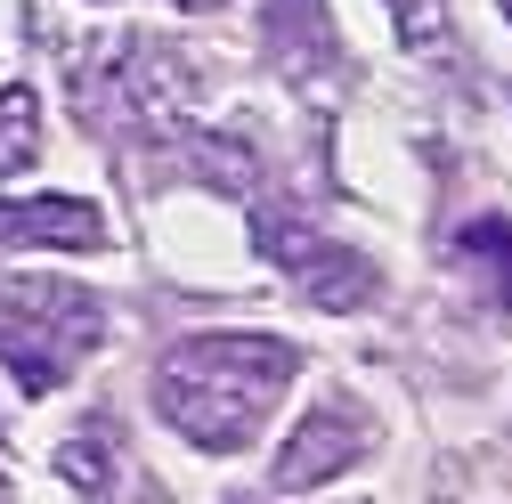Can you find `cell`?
<instances>
[{
    "label": "cell",
    "mask_w": 512,
    "mask_h": 504,
    "mask_svg": "<svg viewBox=\"0 0 512 504\" xmlns=\"http://www.w3.org/2000/svg\"><path fill=\"white\" fill-rule=\"evenodd\" d=\"M301 374V350L277 334H196L163 350L155 366V415L204 456L244 448L269 423V407L285 399V383Z\"/></svg>",
    "instance_id": "1"
},
{
    "label": "cell",
    "mask_w": 512,
    "mask_h": 504,
    "mask_svg": "<svg viewBox=\"0 0 512 504\" xmlns=\"http://www.w3.org/2000/svg\"><path fill=\"white\" fill-rule=\"evenodd\" d=\"M106 342V301L66 277H0V366L33 399H49L66 374Z\"/></svg>",
    "instance_id": "2"
},
{
    "label": "cell",
    "mask_w": 512,
    "mask_h": 504,
    "mask_svg": "<svg viewBox=\"0 0 512 504\" xmlns=\"http://www.w3.org/2000/svg\"><path fill=\"white\" fill-rule=\"evenodd\" d=\"M261 252L317 301V309H358V301H374V261L366 252H350V244H334V236H317L309 220H293V212H261Z\"/></svg>",
    "instance_id": "3"
},
{
    "label": "cell",
    "mask_w": 512,
    "mask_h": 504,
    "mask_svg": "<svg viewBox=\"0 0 512 504\" xmlns=\"http://www.w3.org/2000/svg\"><path fill=\"white\" fill-rule=\"evenodd\" d=\"M366 415L350 407V399H317L293 431H285V448H277V488L285 496H301V488H326V480H342L350 464H366Z\"/></svg>",
    "instance_id": "4"
},
{
    "label": "cell",
    "mask_w": 512,
    "mask_h": 504,
    "mask_svg": "<svg viewBox=\"0 0 512 504\" xmlns=\"http://www.w3.org/2000/svg\"><path fill=\"white\" fill-rule=\"evenodd\" d=\"M57 472H66L90 504H163L155 480L139 472V456H131V439H122L114 415L74 423V431H66V448H57Z\"/></svg>",
    "instance_id": "5"
},
{
    "label": "cell",
    "mask_w": 512,
    "mask_h": 504,
    "mask_svg": "<svg viewBox=\"0 0 512 504\" xmlns=\"http://www.w3.org/2000/svg\"><path fill=\"white\" fill-rule=\"evenodd\" d=\"M9 244H49V252H98L106 212L82 196H9L0 204V252Z\"/></svg>",
    "instance_id": "6"
},
{
    "label": "cell",
    "mask_w": 512,
    "mask_h": 504,
    "mask_svg": "<svg viewBox=\"0 0 512 504\" xmlns=\"http://www.w3.org/2000/svg\"><path fill=\"white\" fill-rule=\"evenodd\" d=\"M261 41L285 74H326L342 41H334V9L326 0H269V17H261Z\"/></svg>",
    "instance_id": "7"
},
{
    "label": "cell",
    "mask_w": 512,
    "mask_h": 504,
    "mask_svg": "<svg viewBox=\"0 0 512 504\" xmlns=\"http://www.w3.org/2000/svg\"><path fill=\"white\" fill-rule=\"evenodd\" d=\"M456 261L488 285V301L512 318V220H472V228L456 236Z\"/></svg>",
    "instance_id": "8"
},
{
    "label": "cell",
    "mask_w": 512,
    "mask_h": 504,
    "mask_svg": "<svg viewBox=\"0 0 512 504\" xmlns=\"http://www.w3.org/2000/svg\"><path fill=\"white\" fill-rule=\"evenodd\" d=\"M33 155H41V98L25 82H9L0 90V179H17Z\"/></svg>",
    "instance_id": "9"
},
{
    "label": "cell",
    "mask_w": 512,
    "mask_h": 504,
    "mask_svg": "<svg viewBox=\"0 0 512 504\" xmlns=\"http://www.w3.org/2000/svg\"><path fill=\"white\" fill-rule=\"evenodd\" d=\"M391 17H399V33H407L415 49H431V41L447 33V17H439V0H391Z\"/></svg>",
    "instance_id": "10"
},
{
    "label": "cell",
    "mask_w": 512,
    "mask_h": 504,
    "mask_svg": "<svg viewBox=\"0 0 512 504\" xmlns=\"http://www.w3.org/2000/svg\"><path fill=\"white\" fill-rule=\"evenodd\" d=\"M179 9H220V0H179Z\"/></svg>",
    "instance_id": "11"
},
{
    "label": "cell",
    "mask_w": 512,
    "mask_h": 504,
    "mask_svg": "<svg viewBox=\"0 0 512 504\" xmlns=\"http://www.w3.org/2000/svg\"><path fill=\"white\" fill-rule=\"evenodd\" d=\"M0 480H9V456H0Z\"/></svg>",
    "instance_id": "12"
},
{
    "label": "cell",
    "mask_w": 512,
    "mask_h": 504,
    "mask_svg": "<svg viewBox=\"0 0 512 504\" xmlns=\"http://www.w3.org/2000/svg\"><path fill=\"white\" fill-rule=\"evenodd\" d=\"M504 17H512V0H504Z\"/></svg>",
    "instance_id": "13"
}]
</instances>
